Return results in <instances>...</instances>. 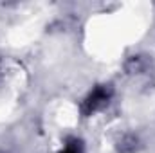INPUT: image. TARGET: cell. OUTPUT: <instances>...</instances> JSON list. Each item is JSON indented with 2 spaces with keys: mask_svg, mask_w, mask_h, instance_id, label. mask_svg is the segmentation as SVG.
<instances>
[{
  "mask_svg": "<svg viewBox=\"0 0 155 153\" xmlns=\"http://www.w3.org/2000/svg\"><path fill=\"white\" fill-rule=\"evenodd\" d=\"M61 153H79V150H78L76 146H67Z\"/></svg>",
  "mask_w": 155,
  "mask_h": 153,
  "instance_id": "cell-2",
  "label": "cell"
},
{
  "mask_svg": "<svg viewBox=\"0 0 155 153\" xmlns=\"http://www.w3.org/2000/svg\"><path fill=\"white\" fill-rule=\"evenodd\" d=\"M103 101H107V92H105L103 88H97V90L90 96V99H88V103H87V105L94 110V108H96L99 103H103Z\"/></svg>",
  "mask_w": 155,
  "mask_h": 153,
  "instance_id": "cell-1",
  "label": "cell"
}]
</instances>
